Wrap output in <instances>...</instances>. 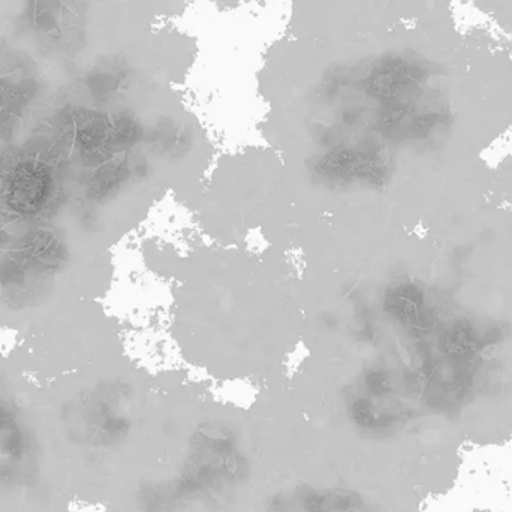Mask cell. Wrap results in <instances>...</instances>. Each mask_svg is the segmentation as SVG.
Masks as SVG:
<instances>
[{
    "label": "cell",
    "instance_id": "obj_1",
    "mask_svg": "<svg viewBox=\"0 0 512 512\" xmlns=\"http://www.w3.org/2000/svg\"><path fill=\"white\" fill-rule=\"evenodd\" d=\"M251 477V462L231 427L198 426L173 474L141 484V512H186L240 489Z\"/></svg>",
    "mask_w": 512,
    "mask_h": 512
},
{
    "label": "cell",
    "instance_id": "obj_2",
    "mask_svg": "<svg viewBox=\"0 0 512 512\" xmlns=\"http://www.w3.org/2000/svg\"><path fill=\"white\" fill-rule=\"evenodd\" d=\"M264 512H373V505L358 490L297 483L271 493Z\"/></svg>",
    "mask_w": 512,
    "mask_h": 512
}]
</instances>
